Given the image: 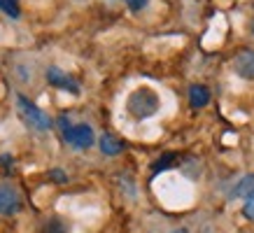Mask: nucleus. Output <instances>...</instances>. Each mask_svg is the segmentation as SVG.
Returning <instances> with one entry per match:
<instances>
[{"label":"nucleus","mask_w":254,"mask_h":233,"mask_svg":"<svg viewBox=\"0 0 254 233\" xmlns=\"http://www.w3.org/2000/svg\"><path fill=\"white\" fill-rule=\"evenodd\" d=\"M126 110H128V115H131L133 119L145 121V119L154 116L156 112L161 110V98H159V93L152 91L149 86H140V89H135V91L128 96Z\"/></svg>","instance_id":"1"},{"label":"nucleus","mask_w":254,"mask_h":233,"mask_svg":"<svg viewBox=\"0 0 254 233\" xmlns=\"http://www.w3.org/2000/svg\"><path fill=\"white\" fill-rule=\"evenodd\" d=\"M16 108H19V116L23 119V124L28 126V128L40 131V133L52 131V126H54L52 116L47 115L45 110H40L33 101H28L26 96H16Z\"/></svg>","instance_id":"2"},{"label":"nucleus","mask_w":254,"mask_h":233,"mask_svg":"<svg viewBox=\"0 0 254 233\" xmlns=\"http://www.w3.org/2000/svg\"><path fill=\"white\" fill-rule=\"evenodd\" d=\"M61 126H63V138H65V142H70L72 147L77 149H86L93 145V131L89 124H75L70 126L68 119H61Z\"/></svg>","instance_id":"3"},{"label":"nucleus","mask_w":254,"mask_h":233,"mask_svg":"<svg viewBox=\"0 0 254 233\" xmlns=\"http://www.w3.org/2000/svg\"><path fill=\"white\" fill-rule=\"evenodd\" d=\"M231 196L236 198H245V205H243V215L247 219H254V175H247L236 184V189L231 191Z\"/></svg>","instance_id":"4"},{"label":"nucleus","mask_w":254,"mask_h":233,"mask_svg":"<svg viewBox=\"0 0 254 233\" xmlns=\"http://www.w3.org/2000/svg\"><path fill=\"white\" fill-rule=\"evenodd\" d=\"M21 196L16 191L14 186L9 184H0V215H5V217H12L16 215L19 210H21Z\"/></svg>","instance_id":"5"},{"label":"nucleus","mask_w":254,"mask_h":233,"mask_svg":"<svg viewBox=\"0 0 254 233\" xmlns=\"http://www.w3.org/2000/svg\"><path fill=\"white\" fill-rule=\"evenodd\" d=\"M47 82L56 89H63V91L70 93H79V84L75 77H70L68 72H63L61 68H49L47 70Z\"/></svg>","instance_id":"6"},{"label":"nucleus","mask_w":254,"mask_h":233,"mask_svg":"<svg viewBox=\"0 0 254 233\" xmlns=\"http://www.w3.org/2000/svg\"><path fill=\"white\" fill-rule=\"evenodd\" d=\"M233 70L243 79H254V52H240L233 58Z\"/></svg>","instance_id":"7"},{"label":"nucleus","mask_w":254,"mask_h":233,"mask_svg":"<svg viewBox=\"0 0 254 233\" xmlns=\"http://www.w3.org/2000/svg\"><path fill=\"white\" fill-rule=\"evenodd\" d=\"M189 103H191V108H205V105L210 103L208 86H203V84L189 86Z\"/></svg>","instance_id":"8"},{"label":"nucleus","mask_w":254,"mask_h":233,"mask_svg":"<svg viewBox=\"0 0 254 233\" xmlns=\"http://www.w3.org/2000/svg\"><path fill=\"white\" fill-rule=\"evenodd\" d=\"M100 152L103 154H108V156H117V154H122V149H124V145H122V140H117L115 135H100Z\"/></svg>","instance_id":"9"},{"label":"nucleus","mask_w":254,"mask_h":233,"mask_svg":"<svg viewBox=\"0 0 254 233\" xmlns=\"http://www.w3.org/2000/svg\"><path fill=\"white\" fill-rule=\"evenodd\" d=\"M0 9H2L9 19H19V16H21V9L16 5V0H0Z\"/></svg>","instance_id":"10"},{"label":"nucleus","mask_w":254,"mask_h":233,"mask_svg":"<svg viewBox=\"0 0 254 233\" xmlns=\"http://www.w3.org/2000/svg\"><path fill=\"white\" fill-rule=\"evenodd\" d=\"M173 161H175V156H173V154H166L163 159H159V161L154 163V173L166 171V168H168V163H173Z\"/></svg>","instance_id":"11"},{"label":"nucleus","mask_w":254,"mask_h":233,"mask_svg":"<svg viewBox=\"0 0 254 233\" xmlns=\"http://www.w3.org/2000/svg\"><path fill=\"white\" fill-rule=\"evenodd\" d=\"M147 2H149V0H128V7H131L133 12H140V9L145 7Z\"/></svg>","instance_id":"12"},{"label":"nucleus","mask_w":254,"mask_h":233,"mask_svg":"<svg viewBox=\"0 0 254 233\" xmlns=\"http://www.w3.org/2000/svg\"><path fill=\"white\" fill-rule=\"evenodd\" d=\"M52 177H56V179H65V175H63V173H59V171H54V173H52Z\"/></svg>","instance_id":"13"},{"label":"nucleus","mask_w":254,"mask_h":233,"mask_svg":"<svg viewBox=\"0 0 254 233\" xmlns=\"http://www.w3.org/2000/svg\"><path fill=\"white\" fill-rule=\"evenodd\" d=\"M173 233H189L187 229H177V231H173Z\"/></svg>","instance_id":"14"}]
</instances>
